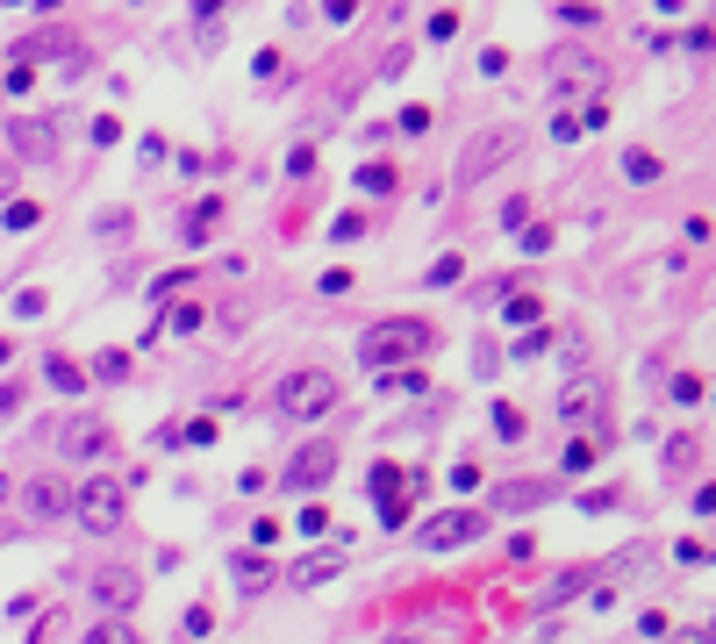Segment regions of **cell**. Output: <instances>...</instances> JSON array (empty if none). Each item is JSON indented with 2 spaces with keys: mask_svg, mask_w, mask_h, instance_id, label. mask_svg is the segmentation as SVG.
Segmentation results:
<instances>
[{
  "mask_svg": "<svg viewBox=\"0 0 716 644\" xmlns=\"http://www.w3.org/2000/svg\"><path fill=\"white\" fill-rule=\"evenodd\" d=\"M423 551H459L474 544V537H487V509H445V516H423Z\"/></svg>",
  "mask_w": 716,
  "mask_h": 644,
  "instance_id": "obj_7",
  "label": "cell"
},
{
  "mask_svg": "<svg viewBox=\"0 0 716 644\" xmlns=\"http://www.w3.org/2000/svg\"><path fill=\"white\" fill-rule=\"evenodd\" d=\"M8 150H14V158H58V122L14 115V122H8Z\"/></svg>",
  "mask_w": 716,
  "mask_h": 644,
  "instance_id": "obj_8",
  "label": "cell"
},
{
  "mask_svg": "<svg viewBox=\"0 0 716 644\" xmlns=\"http://www.w3.org/2000/svg\"><path fill=\"white\" fill-rule=\"evenodd\" d=\"M544 495H552L544 480H509V487L495 495V509H501V516H530V509H544Z\"/></svg>",
  "mask_w": 716,
  "mask_h": 644,
  "instance_id": "obj_12",
  "label": "cell"
},
{
  "mask_svg": "<svg viewBox=\"0 0 716 644\" xmlns=\"http://www.w3.org/2000/svg\"><path fill=\"white\" fill-rule=\"evenodd\" d=\"M8 501H14V480H8V472H0V509H8Z\"/></svg>",
  "mask_w": 716,
  "mask_h": 644,
  "instance_id": "obj_38",
  "label": "cell"
},
{
  "mask_svg": "<svg viewBox=\"0 0 716 644\" xmlns=\"http://www.w3.org/2000/svg\"><path fill=\"white\" fill-rule=\"evenodd\" d=\"M581 588H588V565H573V573H559L552 588H544V602H538V609H559V602H573Z\"/></svg>",
  "mask_w": 716,
  "mask_h": 644,
  "instance_id": "obj_16",
  "label": "cell"
},
{
  "mask_svg": "<svg viewBox=\"0 0 716 644\" xmlns=\"http://www.w3.org/2000/svg\"><path fill=\"white\" fill-rule=\"evenodd\" d=\"M674 644H703V631H695V637H674Z\"/></svg>",
  "mask_w": 716,
  "mask_h": 644,
  "instance_id": "obj_42",
  "label": "cell"
},
{
  "mask_svg": "<svg viewBox=\"0 0 716 644\" xmlns=\"http://www.w3.org/2000/svg\"><path fill=\"white\" fill-rule=\"evenodd\" d=\"M58 444H65V451L72 458H94V451H108V423H94V416H80V423H65V429H58Z\"/></svg>",
  "mask_w": 716,
  "mask_h": 644,
  "instance_id": "obj_11",
  "label": "cell"
},
{
  "mask_svg": "<svg viewBox=\"0 0 716 644\" xmlns=\"http://www.w3.org/2000/svg\"><path fill=\"white\" fill-rule=\"evenodd\" d=\"M222 8V0H194V22H201V14H216Z\"/></svg>",
  "mask_w": 716,
  "mask_h": 644,
  "instance_id": "obj_37",
  "label": "cell"
},
{
  "mask_svg": "<svg viewBox=\"0 0 716 644\" xmlns=\"http://www.w3.org/2000/svg\"><path fill=\"white\" fill-rule=\"evenodd\" d=\"M430 344H437V330H430V322L387 315V322H373V330L359 336V359L373 365V373H387V365H408L416 351H430Z\"/></svg>",
  "mask_w": 716,
  "mask_h": 644,
  "instance_id": "obj_1",
  "label": "cell"
},
{
  "mask_svg": "<svg viewBox=\"0 0 716 644\" xmlns=\"http://www.w3.org/2000/svg\"><path fill=\"white\" fill-rule=\"evenodd\" d=\"M338 380L323 373V365H294V373L280 380V394H272V408H280L287 423H323L330 408H338Z\"/></svg>",
  "mask_w": 716,
  "mask_h": 644,
  "instance_id": "obj_2",
  "label": "cell"
},
{
  "mask_svg": "<svg viewBox=\"0 0 716 644\" xmlns=\"http://www.w3.org/2000/svg\"><path fill=\"white\" fill-rule=\"evenodd\" d=\"M380 644H430L423 631H394V637H380Z\"/></svg>",
  "mask_w": 716,
  "mask_h": 644,
  "instance_id": "obj_34",
  "label": "cell"
},
{
  "mask_svg": "<svg viewBox=\"0 0 716 644\" xmlns=\"http://www.w3.org/2000/svg\"><path fill=\"white\" fill-rule=\"evenodd\" d=\"M359 8V0H330V14H338V22H344V14H352Z\"/></svg>",
  "mask_w": 716,
  "mask_h": 644,
  "instance_id": "obj_39",
  "label": "cell"
},
{
  "mask_svg": "<svg viewBox=\"0 0 716 644\" xmlns=\"http://www.w3.org/2000/svg\"><path fill=\"white\" fill-rule=\"evenodd\" d=\"M495 429H501V437H523V416H516L509 402H495Z\"/></svg>",
  "mask_w": 716,
  "mask_h": 644,
  "instance_id": "obj_27",
  "label": "cell"
},
{
  "mask_svg": "<svg viewBox=\"0 0 716 644\" xmlns=\"http://www.w3.org/2000/svg\"><path fill=\"white\" fill-rule=\"evenodd\" d=\"M94 373H101V380H122V373H129V359H122V351H101Z\"/></svg>",
  "mask_w": 716,
  "mask_h": 644,
  "instance_id": "obj_26",
  "label": "cell"
},
{
  "mask_svg": "<svg viewBox=\"0 0 716 644\" xmlns=\"http://www.w3.org/2000/svg\"><path fill=\"white\" fill-rule=\"evenodd\" d=\"M402 65H408V43H394V51L380 58V80H402Z\"/></svg>",
  "mask_w": 716,
  "mask_h": 644,
  "instance_id": "obj_28",
  "label": "cell"
},
{
  "mask_svg": "<svg viewBox=\"0 0 716 644\" xmlns=\"http://www.w3.org/2000/svg\"><path fill=\"white\" fill-rule=\"evenodd\" d=\"M674 559H681V565H709L716 551H709V544H695V537H681V544H674Z\"/></svg>",
  "mask_w": 716,
  "mask_h": 644,
  "instance_id": "obj_24",
  "label": "cell"
},
{
  "mask_svg": "<svg viewBox=\"0 0 716 644\" xmlns=\"http://www.w3.org/2000/svg\"><path fill=\"white\" fill-rule=\"evenodd\" d=\"M588 466H595V444L581 437V444H573V451H567V472H588Z\"/></svg>",
  "mask_w": 716,
  "mask_h": 644,
  "instance_id": "obj_29",
  "label": "cell"
},
{
  "mask_svg": "<svg viewBox=\"0 0 716 644\" xmlns=\"http://www.w3.org/2000/svg\"><path fill=\"white\" fill-rule=\"evenodd\" d=\"M72 516H80V530L115 537L122 523H129V487H122V480H86V487H72Z\"/></svg>",
  "mask_w": 716,
  "mask_h": 644,
  "instance_id": "obj_3",
  "label": "cell"
},
{
  "mask_svg": "<svg viewBox=\"0 0 716 644\" xmlns=\"http://www.w3.org/2000/svg\"><path fill=\"white\" fill-rule=\"evenodd\" d=\"M365 487H373L380 501H394V487H402V472H394V466H373V480H365Z\"/></svg>",
  "mask_w": 716,
  "mask_h": 644,
  "instance_id": "obj_23",
  "label": "cell"
},
{
  "mask_svg": "<svg viewBox=\"0 0 716 644\" xmlns=\"http://www.w3.org/2000/svg\"><path fill=\"white\" fill-rule=\"evenodd\" d=\"M509 144H516L509 129H495V136H474V158H466V173H459V179H480L487 165H501V158H509Z\"/></svg>",
  "mask_w": 716,
  "mask_h": 644,
  "instance_id": "obj_13",
  "label": "cell"
},
{
  "mask_svg": "<svg viewBox=\"0 0 716 644\" xmlns=\"http://www.w3.org/2000/svg\"><path fill=\"white\" fill-rule=\"evenodd\" d=\"M501 229H530V201H509V208H501Z\"/></svg>",
  "mask_w": 716,
  "mask_h": 644,
  "instance_id": "obj_33",
  "label": "cell"
},
{
  "mask_svg": "<svg viewBox=\"0 0 716 644\" xmlns=\"http://www.w3.org/2000/svg\"><path fill=\"white\" fill-rule=\"evenodd\" d=\"M301 530H309V537H323V530H330V516H323V501H309V509H301Z\"/></svg>",
  "mask_w": 716,
  "mask_h": 644,
  "instance_id": "obj_31",
  "label": "cell"
},
{
  "mask_svg": "<svg viewBox=\"0 0 716 644\" xmlns=\"http://www.w3.org/2000/svg\"><path fill=\"white\" fill-rule=\"evenodd\" d=\"M703 644H716V616H709V623H703Z\"/></svg>",
  "mask_w": 716,
  "mask_h": 644,
  "instance_id": "obj_40",
  "label": "cell"
},
{
  "mask_svg": "<svg viewBox=\"0 0 716 644\" xmlns=\"http://www.w3.org/2000/svg\"><path fill=\"white\" fill-rule=\"evenodd\" d=\"M595 408H602V380H567V387H559V416H567V423H588V416H595Z\"/></svg>",
  "mask_w": 716,
  "mask_h": 644,
  "instance_id": "obj_10",
  "label": "cell"
},
{
  "mask_svg": "<svg viewBox=\"0 0 716 644\" xmlns=\"http://www.w3.org/2000/svg\"><path fill=\"white\" fill-rule=\"evenodd\" d=\"M544 86H552V94H595L602 86V58L581 51V43H567V51L544 58Z\"/></svg>",
  "mask_w": 716,
  "mask_h": 644,
  "instance_id": "obj_5",
  "label": "cell"
},
{
  "mask_svg": "<svg viewBox=\"0 0 716 644\" xmlns=\"http://www.w3.org/2000/svg\"><path fill=\"white\" fill-rule=\"evenodd\" d=\"M338 480V437H309L287 458V495H323Z\"/></svg>",
  "mask_w": 716,
  "mask_h": 644,
  "instance_id": "obj_4",
  "label": "cell"
},
{
  "mask_svg": "<svg viewBox=\"0 0 716 644\" xmlns=\"http://www.w3.org/2000/svg\"><path fill=\"white\" fill-rule=\"evenodd\" d=\"M338 573H344L338 551H330V559H301V565H294V588H323V580H338Z\"/></svg>",
  "mask_w": 716,
  "mask_h": 644,
  "instance_id": "obj_14",
  "label": "cell"
},
{
  "mask_svg": "<svg viewBox=\"0 0 716 644\" xmlns=\"http://www.w3.org/2000/svg\"><path fill=\"white\" fill-rule=\"evenodd\" d=\"M216 208H222V201H201V215H187V243H201L208 229H216Z\"/></svg>",
  "mask_w": 716,
  "mask_h": 644,
  "instance_id": "obj_20",
  "label": "cell"
},
{
  "mask_svg": "<svg viewBox=\"0 0 716 644\" xmlns=\"http://www.w3.org/2000/svg\"><path fill=\"white\" fill-rule=\"evenodd\" d=\"M165 330H179V336L201 330V309H173V315H165Z\"/></svg>",
  "mask_w": 716,
  "mask_h": 644,
  "instance_id": "obj_30",
  "label": "cell"
},
{
  "mask_svg": "<svg viewBox=\"0 0 716 644\" xmlns=\"http://www.w3.org/2000/svg\"><path fill=\"white\" fill-rule=\"evenodd\" d=\"M179 444H216V423H208V416L187 423V429H179Z\"/></svg>",
  "mask_w": 716,
  "mask_h": 644,
  "instance_id": "obj_32",
  "label": "cell"
},
{
  "mask_svg": "<svg viewBox=\"0 0 716 644\" xmlns=\"http://www.w3.org/2000/svg\"><path fill=\"white\" fill-rule=\"evenodd\" d=\"M86 602L122 616V609L144 602V573H136V565H94V573H86Z\"/></svg>",
  "mask_w": 716,
  "mask_h": 644,
  "instance_id": "obj_6",
  "label": "cell"
},
{
  "mask_svg": "<svg viewBox=\"0 0 716 644\" xmlns=\"http://www.w3.org/2000/svg\"><path fill=\"white\" fill-rule=\"evenodd\" d=\"M459 272H466V258H437L430 280H437V287H459Z\"/></svg>",
  "mask_w": 716,
  "mask_h": 644,
  "instance_id": "obj_25",
  "label": "cell"
},
{
  "mask_svg": "<svg viewBox=\"0 0 716 644\" xmlns=\"http://www.w3.org/2000/svg\"><path fill=\"white\" fill-rule=\"evenodd\" d=\"M266 580H272V565H266V559H251V551H237V588H243V594H258Z\"/></svg>",
  "mask_w": 716,
  "mask_h": 644,
  "instance_id": "obj_17",
  "label": "cell"
},
{
  "mask_svg": "<svg viewBox=\"0 0 716 644\" xmlns=\"http://www.w3.org/2000/svg\"><path fill=\"white\" fill-rule=\"evenodd\" d=\"M43 373H51V387H58V394H80V387H86V373H80L72 359H51Z\"/></svg>",
  "mask_w": 716,
  "mask_h": 644,
  "instance_id": "obj_18",
  "label": "cell"
},
{
  "mask_svg": "<svg viewBox=\"0 0 716 644\" xmlns=\"http://www.w3.org/2000/svg\"><path fill=\"white\" fill-rule=\"evenodd\" d=\"M695 509H703V516H716V487H703V495H695Z\"/></svg>",
  "mask_w": 716,
  "mask_h": 644,
  "instance_id": "obj_36",
  "label": "cell"
},
{
  "mask_svg": "<svg viewBox=\"0 0 716 644\" xmlns=\"http://www.w3.org/2000/svg\"><path fill=\"white\" fill-rule=\"evenodd\" d=\"M359 187H365V194H394V173H387V165H365Z\"/></svg>",
  "mask_w": 716,
  "mask_h": 644,
  "instance_id": "obj_22",
  "label": "cell"
},
{
  "mask_svg": "<svg viewBox=\"0 0 716 644\" xmlns=\"http://www.w3.org/2000/svg\"><path fill=\"white\" fill-rule=\"evenodd\" d=\"M80 644H144V637H136L129 616H108V623H94V631H86Z\"/></svg>",
  "mask_w": 716,
  "mask_h": 644,
  "instance_id": "obj_15",
  "label": "cell"
},
{
  "mask_svg": "<svg viewBox=\"0 0 716 644\" xmlns=\"http://www.w3.org/2000/svg\"><path fill=\"white\" fill-rule=\"evenodd\" d=\"M37 201H8V215H0V222H8V229H37Z\"/></svg>",
  "mask_w": 716,
  "mask_h": 644,
  "instance_id": "obj_21",
  "label": "cell"
},
{
  "mask_svg": "<svg viewBox=\"0 0 716 644\" xmlns=\"http://www.w3.org/2000/svg\"><path fill=\"white\" fill-rule=\"evenodd\" d=\"M22 516H29V523H58V516H72V487L51 480V472H43V480H29L22 487Z\"/></svg>",
  "mask_w": 716,
  "mask_h": 644,
  "instance_id": "obj_9",
  "label": "cell"
},
{
  "mask_svg": "<svg viewBox=\"0 0 716 644\" xmlns=\"http://www.w3.org/2000/svg\"><path fill=\"white\" fill-rule=\"evenodd\" d=\"M623 173L645 187V179H660V158H652V150H631V158H623Z\"/></svg>",
  "mask_w": 716,
  "mask_h": 644,
  "instance_id": "obj_19",
  "label": "cell"
},
{
  "mask_svg": "<svg viewBox=\"0 0 716 644\" xmlns=\"http://www.w3.org/2000/svg\"><path fill=\"white\" fill-rule=\"evenodd\" d=\"M8 359H14V344H8V336H0V365H8Z\"/></svg>",
  "mask_w": 716,
  "mask_h": 644,
  "instance_id": "obj_41",
  "label": "cell"
},
{
  "mask_svg": "<svg viewBox=\"0 0 716 644\" xmlns=\"http://www.w3.org/2000/svg\"><path fill=\"white\" fill-rule=\"evenodd\" d=\"M0 8H22V0H0Z\"/></svg>",
  "mask_w": 716,
  "mask_h": 644,
  "instance_id": "obj_43",
  "label": "cell"
},
{
  "mask_svg": "<svg viewBox=\"0 0 716 644\" xmlns=\"http://www.w3.org/2000/svg\"><path fill=\"white\" fill-rule=\"evenodd\" d=\"M8 187H14V158H0V201H8Z\"/></svg>",
  "mask_w": 716,
  "mask_h": 644,
  "instance_id": "obj_35",
  "label": "cell"
}]
</instances>
